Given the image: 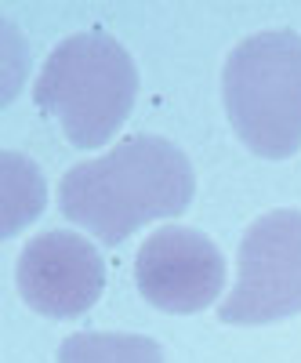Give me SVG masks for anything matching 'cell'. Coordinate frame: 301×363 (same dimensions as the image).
Returning <instances> with one entry per match:
<instances>
[{
  "label": "cell",
  "instance_id": "cell-3",
  "mask_svg": "<svg viewBox=\"0 0 301 363\" xmlns=\"http://www.w3.org/2000/svg\"><path fill=\"white\" fill-rule=\"evenodd\" d=\"M222 102L251 153L294 157L301 149V37L268 29L236 44L222 73Z\"/></svg>",
  "mask_w": 301,
  "mask_h": 363
},
{
  "label": "cell",
  "instance_id": "cell-7",
  "mask_svg": "<svg viewBox=\"0 0 301 363\" xmlns=\"http://www.w3.org/2000/svg\"><path fill=\"white\" fill-rule=\"evenodd\" d=\"M44 203H47V186L40 167L29 157L4 149L0 153V236L11 240L29 222H37Z\"/></svg>",
  "mask_w": 301,
  "mask_h": 363
},
{
  "label": "cell",
  "instance_id": "cell-6",
  "mask_svg": "<svg viewBox=\"0 0 301 363\" xmlns=\"http://www.w3.org/2000/svg\"><path fill=\"white\" fill-rule=\"evenodd\" d=\"M15 284L33 313L51 320L84 316L106 291V262L80 233L47 229L18 255Z\"/></svg>",
  "mask_w": 301,
  "mask_h": 363
},
{
  "label": "cell",
  "instance_id": "cell-2",
  "mask_svg": "<svg viewBox=\"0 0 301 363\" xmlns=\"http://www.w3.org/2000/svg\"><path fill=\"white\" fill-rule=\"evenodd\" d=\"M33 99L76 149H98L135 109V58L109 33H76L47 55Z\"/></svg>",
  "mask_w": 301,
  "mask_h": 363
},
{
  "label": "cell",
  "instance_id": "cell-8",
  "mask_svg": "<svg viewBox=\"0 0 301 363\" xmlns=\"http://www.w3.org/2000/svg\"><path fill=\"white\" fill-rule=\"evenodd\" d=\"M58 363H167L164 349L145 335L84 330L58 345Z\"/></svg>",
  "mask_w": 301,
  "mask_h": 363
},
{
  "label": "cell",
  "instance_id": "cell-5",
  "mask_svg": "<svg viewBox=\"0 0 301 363\" xmlns=\"http://www.w3.org/2000/svg\"><path fill=\"white\" fill-rule=\"evenodd\" d=\"M225 255L193 225H164L138 247V294L160 313L193 316L215 306L225 287Z\"/></svg>",
  "mask_w": 301,
  "mask_h": 363
},
{
  "label": "cell",
  "instance_id": "cell-4",
  "mask_svg": "<svg viewBox=\"0 0 301 363\" xmlns=\"http://www.w3.org/2000/svg\"><path fill=\"white\" fill-rule=\"evenodd\" d=\"M301 313V211L254 218L239 240L236 287L218 306L222 323H276Z\"/></svg>",
  "mask_w": 301,
  "mask_h": 363
},
{
  "label": "cell",
  "instance_id": "cell-1",
  "mask_svg": "<svg viewBox=\"0 0 301 363\" xmlns=\"http://www.w3.org/2000/svg\"><path fill=\"white\" fill-rule=\"evenodd\" d=\"M193 193L196 174L182 149L160 135H131L106 157L69 167L58 207L102 244H124L149 222L178 218Z\"/></svg>",
  "mask_w": 301,
  "mask_h": 363
}]
</instances>
